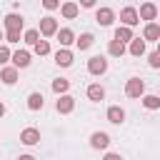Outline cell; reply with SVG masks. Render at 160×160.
<instances>
[{"mask_svg": "<svg viewBox=\"0 0 160 160\" xmlns=\"http://www.w3.org/2000/svg\"><path fill=\"white\" fill-rule=\"evenodd\" d=\"M108 70V60L102 58V55H92L90 60H88V72L90 75H102Z\"/></svg>", "mask_w": 160, "mask_h": 160, "instance_id": "obj_1", "label": "cell"}, {"mask_svg": "<svg viewBox=\"0 0 160 160\" xmlns=\"http://www.w3.org/2000/svg\"><path fill=\"white\" fill-rule=\"evenodd\" d=\"M142 92H145V82H142L140 78H130L128 85H125V95H128V98H140Z\"/></svg>", "mask_w": 160, "mask_h": 160, "instance_id": "obj_2", "label": "cell"}, {"mask_svg": "<svg viewBox=\"0 0 160 160\" xmlns=\"http://www.w3.org/2000/svg\"><path fill=\"white\" fill-rule=\"evenodd\" d=\"M120 20H122V28H130V30H132V25H138V22H140V20H138V10H135V8H130V5L120 10Z\"/></svg>", "mask_w": 160, "mask_h": 160, "instance_id": "obj_3", "label": "cell"}, {"mask_svg": "<svg viewBox=\"0 0 160 160\" xmlns=\"http://www.w3.org/2000/svg\"><path fill=\"white\" fill-rule=\"evenodd\" d=\"M55 110H58L60 115L72 112V110H75V98H72V95H60L58 102H55Z\"/></svg>", "mask_w": 160, "mask_h": 160, "instance_id": "obj_4", "label": "cell"}, {"mask_svg": "<svg viewBox=\"0 0 160 160\" xmlns=\"http://www.w3.org/2000/svg\"><path fill=\"white\" fill-rule=\"evenodd\" d=\"M38 32H40V35H45V38L55 35V32H58V20H55V18H50V15H48V18H42V20H40V30H38Z\"/></svg>", "mask_w": 160, "mask_h": 160, "instance_id": "obj_5", "label": "cell"}, {"mask_svg": "<svg viewBox=\"0 0 160 160\" xmlns=\"http://www.w3.org/2000/svg\"><path fill=\"white\" fill-rule=\"evenodd\" d=\"M20 142H22V145H38V142H40V130L25 128V130L20 132Z\"/></svg>", "mask_w": 160, "mask_h": 160, "instance_id": "obj_6", "label": "cell"}, {"mask_svg": "<svg viewBox=\"0 0 160 160\" xmlns=\"http://www.w3.org/2000/svg\"><path fill=\"white\" fill-rule=\"evenodd\" d=\"M90 145H92L95 150H105V148L110 145V135L98 130V132H92V135H90Z\"/></svg>", "mask_w": 160, "mask_h": 160, "instance_id": "obj_7", "label": "cell"}, {"mask_svg": "<svg viewBox=\"0 0 160 160\" xmlns=\"http://www.w3.org/2000/svg\"><path fill=\"white\" fill-rule=\"evenodd\" d=\"M158 18V8L152 5V2H145V5H140V12H138V20H148V22H152Z\"/></svg>", "mask_w": 160, "mask_h": 160, "instance_id": "obj_8", "label": "cell"}, {"mask_svg": "<svg viewBox=\"0 0 160 160\" xmlns=\"http://www.w3.org/2000/svg\"><path fill=\"white\" fill-rule=\"evenodd\" d=\"M95 20H98L102 28H108V25H112V20H115V12H112L110 8H98V12H95Z\"/></svg>", "mask_w": 160, "mask_h": 160, "instance_id": "obj_9", "label": "cell"}, {"mask_svg": "<svg viewBox=\"0 0 160 160\" xmlns=\"http://www.w3.org/2000/svg\"><path fill=\"white\" fill-rule=\"evenodd\" d=\"M10 60H12V68H15V70H18V68H28V65H30V52H28V50H18V52L10 55Z\"/></svg>", "mask_w": 160, "mask_h": 160, "instance_id": "obj_10", "label": "cell"}, {"mask_svg": "<svg viewBox=\"0 0 160 160\" xmlns=\"http://www.w3.org/2000/svg\"><path fill=\"white\" fill-rule=\"evenodd\" d=\"M5 28H8V32L10 30H22V15H18V12H10V15H5Z\"/></svg>", "mask_w": 160, "mask_h": 160, "instance_id": "obj_11", "label": "cell"}, {"mask_svg": "<svg viewBox=\"0 0 160 160\" xmlns=\"http://www.w3.org/2000/svg\"><path fill=\"white\" fill-rule=\"evenodd\" d=\"M108 120H110L112 125H120V122L125 120V110H122L120 105H110V108H108Z\"/></svg>", "mask_w": 160, "mask_h": 160, "instance_id": "obj_12", "label": "cell"}, {"mask_svg": "<svg viewBox=\"0 0 160 160\" xmlns=\"http://www.w3.org/2000/svg\"><path fill=\"white\" fill-rule=\"evenodd\" d=\"M55 35H58V40H60V45H62V50H65L68 45H72V42H75V32H72L70 28H62V30H58Z\"/></svg>", "mask_w": 160, "mask_h": 160, "instance_id": "obj_13", "label": "cell"}, {"mask_svg": "<svg viewBox=\"0 0 160 160\" xmlns=\"http://www.w3.org/2000/svg\"><path fill=\"white\" fill-rule=\"evenodd\" d=\"M72 60H75V58H72L70 50H58V52H55V62H58L60 68H70Z\"/></svg>", "mask_w": 160, "mask_h": 160, "instance_id": "obj_14", "label": "cell"}, {"mask_svg": "<svg viewBox=\"0 0 160 160\" xmlns=\"http://www.w3.org/2000/svg\"><path fill=\"white\" fill-rule=\"evenodd\" d=\"M0 80H2L5 85H15V82H18V70H15L12 65H10V68H2V70H0Z\"/></svg>", "mask_w": 160, "mask_h": 160, "instance_id": "obj_15", "label": "cell"}, {"mask_svg": "<svg viewBox=\"0 0 160 160\" xmlns=\"http://www.w3.org/2000/svg\"><path fill=\"white\" fill-rule=\"evenodd\" d=\"M60 12H62V18L72 20V18H78L80 8H78V2H62V5H60Z\"/></svg>", "mask_w": 160, "mask_h": 160, "instance_id": "obj_16", "label": "cell"}, {"mask_svg": "<svg viewBox=\"0 0 160 160\" xmlns=\"http://www.w3.org/2000/svg\"><path fill=\"white\" fill-rule=\"evenodd\" d=\"M142 38H145V40H150V42H155V40L160 38V25H158V22H148V25H145Z\"/></svg>", "mask_w": 160, "mask_h": 160, "instance_id": "obj_17", "label": "cell"}, {"mask_svg": "<svg viewBox=\"0 0 160 160\" xmlns=\"http://www.w3.org/2000/svg\"><path fill=\"white\" fill-rule=\"evenodd\" d=\"M132 38H135V35H132V30H130V28H122V25H120V28L115 30V42H120V45L130 42Z\"/></svg>", "mask_w": 160, "mask_h": 160, "instance_id": "obj_18", "label": "cell"}, {"mask_svg": "<svg viewBox=\"0 0 160 160\" xmlns=\"http://www.w3.org/2000/svg\"><path fill=\"white\" fill-rule=\"evenodd\" d=\"M88 98H90V100H95V102H98V100H102V98H105V88H102V85H98V82H92V85L88 88Z\"/></svg>", "mask_w": 160, "mask_h": 160, "instance_id": "obj_19", "label": "cell"}, {"mask_svg": "<svg viewBox=\"0 0 160 160\" xmlns=\"http://www.w3.org/2000/svg\"><path fill=\"white\" fill-rule=\"evenodd\" d=\"M95 42V38H92V32H82L80 38H75V45L80 48V50H88L90 45Z\"/></svg>", "mask_w": 160, "mask_h": 160, "instance_id": "obj_20", "label": "cell"}, {"mask_svg": "<svg viewBox=\"0 0 160 160\" xmlns=\"http://www.w3.org/2000/svg\"><path fill=\"white\" fill-rule=\"evenodd\" d=\"M142 52H145V40H140V38H132V40H130V55L140 58Z\"/></svg>", "mask_w": 160, "mask_h": 160, "instance_id": "obj_21", "label": "cell"}, {"mask_svg": "<svg viewBox=\"0 0 160 160\" xmlns=\"http://www.w3.org/2000/svg\"><path fill=\"white\" fill-rule=\"evenodd\" d=\"M108 52H110L112 58H122V55H125V45H120V42L110 40V42H108Z\"/></svg>", "mask_w": 160, "mask_h": 160, "instance_id": "obj_22", "label": "cell"}, {"mask_svg": "<svg viewBox=\"0 0 160 160\" xmlns=\"http://www.w3.org/2000/svg\"><path fill=\"white\" fill-rule=\"evenodd\" d=\"M68 88H70V80H65V78L52 80V90H55L58 95H65V92H68Z\"/></svg>", "mask_w": 160, "mask_h": 160, "instance_id": "obj_23", "label": "cell"}, {"mask_svg": "<svg viewBox=\"0 0 160 160\" xmlns=\"http://www.w3.org/2000/svg\"><path fill=\"white\" fill-rule=\"evenodd\" d=\"M28 108L30 110H40L42 108V95L40 92H30L28 95Z\"/></svg>", "mask_w": 160, "mask_h": 160, "instance_id": "obj_24", "label": "cell"}, {"mask_svg": "<svg viewBox=\"0 0 160 160\" xmlns=\"http://www.w3.org/2000/svg\"><path fill=\"white\" fill-rule=\"evenodd\" d=\"M142 105H145L148 110H158V108H160V98H158V95H145V98H142Z\"/></svg>", "mask_w": 160, "mask_h": 160, "instance_id": "obj_25", "label": "cell"}, {"mask_svg": "<svg viewBox=\"0 0 160 160\" xmlns=\"http://www.w3.org/2000/svg\"><path fill=\"white\" fill-rule=\"evenodd\" d=\"M32 48H35V55H48L50 52V42L48 40H38Z\"/></svg>", "mask_w": 160, "mask_h": 160, "instance_id": "obj_26", "label": "cell"}, {"mask_svg": "<svg viewBox=\"0 0 160 160\" xmlns=\"http://www.w3.org/2000/svg\"><path fill=\"white\" fill-rule=\"evenodd\" d=\"M22 40H25L28 45H35V42L40 40V32H38V30H25V35H22Z\"/></svg>", "mask_w": 160, "mask_h": 160, "instance_id": "obj_27", "label": "cell"}, {"mask_svg": "<svg viewBox=\"0 0 160 160\" xmlns=\"http://www.w3.org/2000/svg\"><path fill=\"white\" fill-rule=\"evenodd\" d=\"M148 62H150V68H160V52H158V50H152V52H150V58H148Z\"/></svg>", "mask_w": 160, "mask_h": 160, "instance_id": "obj_28", "label": "cell"}, {"mask_svg": "<svg viewBox=\"0 0 160 160\" xmlns=\"http://www.w3.org/2000/svg\"><path fill=\"white\" fill-rule=\"evenodd\" d=\"M5 40L8 42H20V32L18 30H10V32H5Z\"/></svg>", "mask_w": 160, "mask_h": 160, "instance_id": "obj_29", "label": "cell"}, {"mask_svg": "<svg viewBox=\"0 0 160 160\" xmlns=\"http://www.w3.org/2000/svg\"><path fill=\"white\" fill-rule=\"evenodd\" d=\"M10 55H12V52H10L5 45H0V65H2V62H8V60H10Z\"/></svg>", "mask_w": 160, "mask_h": 160, "instance_id": "obj_30", "label": "cell"}, {"mask_svg": "<svg viewBox=\"0 0 160 160\" xmlns=\"http://www.w3.org/2000/svg\"><path fill=\"white\" fill-rule=\"evenodd\" d=\"M42 8H45V10H58V8H60V2H58V0H45V2H42Z\"/></svg>", "mask_w": 160, "mask_h": 160, "instance_id": "obj_31", "label": "cell"}, {"mask_svg": "<svg viewBox=\"0 0 160 160\" xmlns=\"http://www.w3.org/2000/svg\"><path fill=\"white\" fill-rule=\"evenodd\" d=\"M102 160H122V158H120V155H118V152H108V155H105V158H102Z\"/></svg>", "mask_w": 160, "mask_h": 160, "instance_id": "obj_32", "label": "cell"}, {"mask_svg": "<svg viewBox=\"0 0 160 160\" xmlns=\"http://www.w3.org/2000/svg\"><path fill=\"white\" fill-rule=\"evenodd\" d=\"M18 160H35V158H32V155H20Z\"/></svg>", "mask_w": 160, "mask_h": 160, "instance_id": "obj_33", "label": "cell"}, {"mask_svg": "<svg viewBox=\"0 0 160 160\" xmlns=\"http://www.w3.org/2000/svg\"><path fill=\"white\" fill-rule=\"evenodd\" d=\"M2 115H5V105L0 102V118H2Z\"/></svg>", "mask_w": 160, "mask_h": 160, "instance_id": "obj_34", "label": "cell"}, {"mask_svg": "<svg viewBox=\"0 0 160 160\" xmlns=\"http://www.w3.org/2000/svg\"><path fill=\"white\" fill-rule=\"evenodd\" d=\"M0 40H5V35H2V32H0Z\"/></svg>", "mask_w": 160, "mask_h": 160, "instance_id": "obj_35", "label": "cell"}]
</instances>
